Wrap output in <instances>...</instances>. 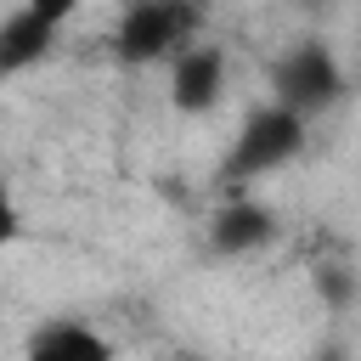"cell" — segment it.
Wrapping results in <instances>:
<instances>
[{
	"label": "cell",
	"instance_id": "cell-1",
	"mask_svg": "<svg viewBox=\"0 0 361 361\" xmlns=\"http://www.w3.org/2000/svg\"><path fill=\"white\" fill-rule=\"evenodd\" d=\"M305 141H310V118H305V113H293V107H282V102L248 107V118L237 124V135H231V147H226V158H220V169H214L220 192H248V186H259L265 175L288 169V164L305 152Z\"/></svg>",
	"mask_w": 361,
	"mask_h": 361
},
{
	"label": "cell",
	"instance_id": "cell-2",
	"mask_svg": "<svg viewBox=\"0 0 361 361\" xmlns=\"http://www.w3.org/2000/svg\"><path fill=\"white\" fill-rule=\"evenodd\" d=\"M203 0H124L107 45L124 68H152L203 39Z\"/></svg>",
	"mask_w": 361,
	"mask_h": 361
},
{
	"label": "cell",
	"instance_id": "cell-3",
	"mask_svg": "<svg viewBox=\"0 0 361 361\" xmlns=\"http://www.w3.org/2000/svg\"><path fill=\"white\" fill-rule=\"evenodd\" d=\"M271 102L322 118L344 102V62L333 56L327 39H293L276 62H271Z\"/></svg>",
	"mask_w": 361,
	"mask_h": 361
},
{
	"label": "cell",
	"instance_id": "cell-4",
	"mask_svg": "<svg viewBox=\"0 0 361 361\" xmlns=\"http://www.w3.org/2000/svg\"><path fill=\"white\" fill-rule=\"evenodd\" d=\"M276 231H282V220H276V209H271L265 197H254V192H226V203H220V209L209 214V226H203V248H209L214 259H243V254L271 248Z\"/></svg>",
	"mask_w": 361,
	"mask_h": 361
},
{
	"label": "cell",
	"instance_id": "cell-5",
	"mask_svg": "<svg viewBox=\"0 0 361 361\" xmlns=\"http://www.w3.org/2000/svg\"><path fill=\"white\" fill-rule=\"evenodd\" d=\"M164 68H169V107H175L180 118H203V113L220 107V96H226V73H231L220 45L192 39V45L175 51Z\"/></svg>",
	"mask_w": 361,
	"mask_h": 361
},
{
	"label": "cell",
	"instance_id": "cell-6",
	"mask_svg": "<svg viewBox=\"0 0 361 361\" xmlns=\"http://www.w3.org/2000/svg\"><path fill=\"white\" fill-rule=\"evenodd\" d=\"M62 28H68V23H56V17H45L39 6L17 0V6L0 17V79L34 73L39 62H51L56 45H62Z\"/></svg>",
	"mask_w": 361,
	"mask_h": 361
},
{
	"label": "cell",
	"instance_id": "cell-7",
	"mask_svg": "<svg viewBox=\"0 0 361 361\" xmlns=\"http://www.w3.org/2000/svg\"><path fill=\"white\" fill-rule=\"evenodd\" d=\"M23 361H118V344L79 316H51L28 333Z\"/></svg>",
	"mask_w": 361,
	"mask_h": 361
},
{
	"label": "cell",
	"instance_id": "cell-8",
	"mask_svg": "<svg viewBox=\"0 0 361 361\" xmlns=\"http://www.w3.org/2000/svg\"><path fill=\"white\" fill-rule=\"evenodd\" d=\"M316 293L327 299V310H350V305L361 299V276L344 271V265H322V271H316Z\"/></svg>",
	"mask_w": 361,
	"mask_h": 361
},
{
	"label": "cell",
	"instance_id": "cell-9",
	"mask_svg": "<svg viewBox=\"0 0 361 361\" xmlns=\"http://www.w3.org/2000/svg\"><path fill=\"white\" fill-rule=\"evenodd\" d=\"M28 237V214H23V203L11 197V186L0 180V254L11 248V243H23Z\"/></svg>",
	"mask_w": 361,
	"mask_h": 361
},
{
	"label": "cell",
	"instance_id": "cell-10",
	"mask_svg": "<svg viewBox=\"0 0 361 361\" xmlns=\"http://www.w3.org/2000/svg\"><path fill=\"white\" fill-rule=\"evenodd\" d=\"M28 6H39V11H45V17H56V23H68L85 0H28Z\"/></svg>",
	"mask_w": 361,
	"mask_h": 361
},
{
	"label": "cell",
	"instance_id": "cell-11",
	"mask_svg": "<svg viewBox=\"0 0 361 361\" xmlns=\"http://www.w3.org/2000/svg\"><path fill=\"white\" fill-rule=\"evenodd\" d=\"M316 361H344V344H327V350H322Z\"/></svg>",
	"mask_w": 361,
	"mask_h": 361
},
{
	"label": "cell",
	"instance_id": "cell-12",
	"mask_svg": "<svg viewBox=\"0 0 361 361\" xmlns=\"http://www.w3.org/2000/svg\"><path fill=\"white\" fill-rule=\"evenodd\" d=\"M180 361H186V355H180Z\"/></svg>",
	"mask_w": 361,
	"mask_h": 361
}]
</instances>
